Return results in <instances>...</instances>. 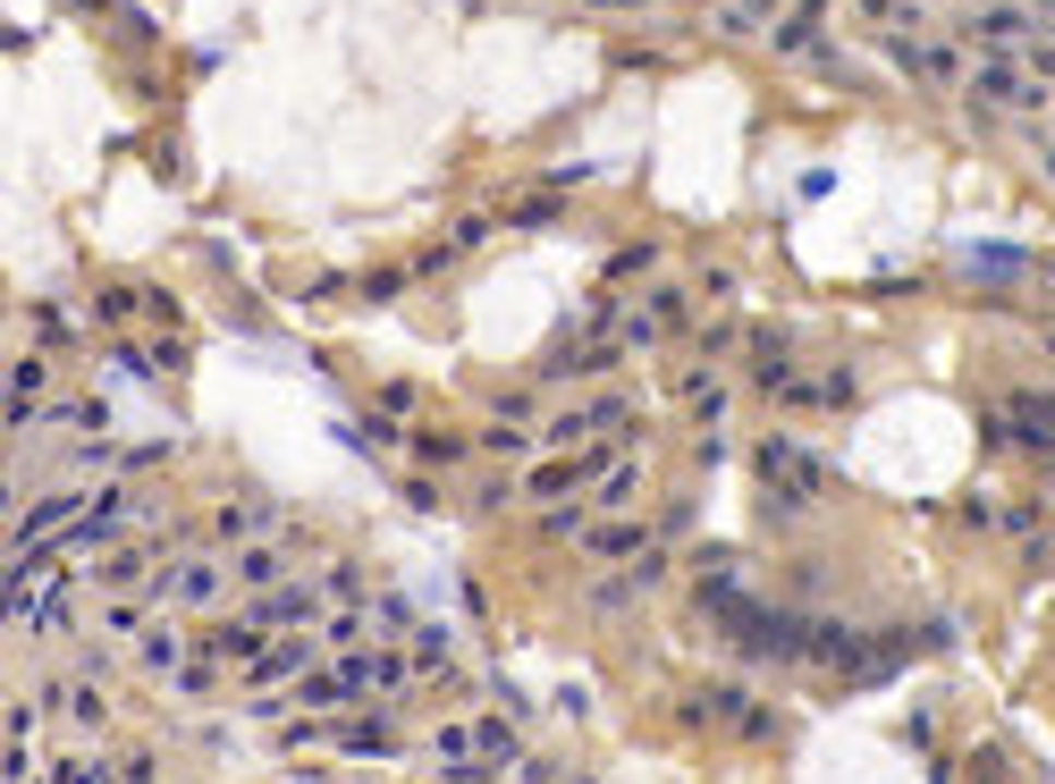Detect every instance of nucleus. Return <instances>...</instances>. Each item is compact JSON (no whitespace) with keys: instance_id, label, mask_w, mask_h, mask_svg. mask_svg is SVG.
<instances>
[{"instance_id":"1","label":"nucleus","mask_w":1055,"mask_h":784,"mask_svg":"<svg viewBox=\"0 0 1055 784\" xmlns=\"http://www.w3.org/2000/svg\"><path fill=\"white\" fill-rule=\"evenodd\" d=\"M752 465H760V481H768L786 506H802V498H819V490H828L819 456H811V447H794V439H760V456H752Z\"/></svg>"},{"instance_id":"2","label":"nucleus","mask_w":1055,"mask_h":784,"mask_svg":"<svg viewBox=\"0 0 1055 784\" xmlns=\"http://www.w3.org/2000/svg\"><path fill=\"white\" fill-rule=\"evenodd\" d=\"M153 599H169V607H220V557H178L153 582Z\"/></svg>"},{"instance_id":"3","label":"nucleus","mask_w":1055,"mask_h":784,"mask_svg":"<svg viewBox=\"0 0 1055 784\" xmlns=\"http://www.w3.org/2000/svg\"><path fill=\"white\" fill-rule=\"evenodd\" d=\"M313 607H321V599H313V591H296V582H288V591H262L254 607H245V625H254V632H279V625H313Z\"/></svg>"},{"instance_id":"4","label":"nucleus","mask_w":1055,"mask_h":784,"mask_svg":"<svg viewBox=\"0 0 1055 784\" xmlns=\"http://www.w3.org/2000/svg\"><path fill=\"white\" fill-rule=\"evenodd\" d=\"M304 666H313V650H304V641H271V650H254L245 684H254V691H279V684H296Z\"/></svg>"},{"instance_id":"5","label":"nucleus","mask_w":1055,"mask_h":784,"mask_svg":"<svg viewBox=\"0 0 1055 784\" xmlns=\"http://www.w3.org/2000/svg\"><path fill=\"white\" fill-rule=\"evenodd\" d=\"M887 51H896V68H903V76H921V85H955V76H962V51H946V43H928V51H921V43H887Z\"/></svg>"},{"instance_id":"6","label":"nucleus","mask_w":1055,"mask_h":784,"mask_svg":"<svg viewBox=\"0 0 1055 784\" xmlns=\"http://www.w3.org/2000/svg\"><path fill=\"white\" fill-rule=\"evenodd\" d=\"M971 85H980V94H988V101H1014V110H1030V101H1039V85H1030V76H1022V68H1014V60H1005V51H996V60H980V68H971Z\"/></svg>"},{"instance_id":"7","label":"nucleus","mask_w":1055,"mask_h":784,"mask_svg":"<svg viewBox=\"0 0 1055 784\" xmlns=\"http://www.w3.org/2000/svg\"><path fill=\"white\" fill-rule=\"evenodd\" d=\"M616 413H625V397H600V406H575V413H558V422H549V439H558V447H575V439H591V431H608Z\"/></svg>"},{"instance_id":"8","label":"nucleus","mask_w":1055,"mask_h":784,"mask_svg":"<svg viewBox=\"0 0 1055 784\" xmlns=\"http://www.w3.org/2000/svg\"><path fill=\"white\" fill-rule=\"evenodd\" d=\"M34 397H43V354L9 363V431H26V422H34Z\"/></svg>"},{"instance_id":"9","label":"nucleus","mask_w":1055,"mask_h":784,"mask_svg":"<svg viewBox=\"0 0 1055 784\" xmlns=\"http://www.w3.org/2000/svg\"><path fill=\"white\" fill-rule=\"evenodd\" d=\"M591 557H650V532L642 523H600V532H583Z\"/></svg>"},{"instance_id":"10","label":"nucleus","mask_w":1055,"mask_h":784,"mask_svg":"<svg viewBox=\"0 0 1055 784\" xmlns=\"http://www.w3.org/2000/svg\"><path fill=\"white\" fill-rule=\"evenodd\" d=\"M962 270H971V279H1014V270H1030V253H1014V245H971V253H962Z\"/></svg>"},{"instance_id":"11","label":"nucleus","mask_w":1055,"mask_h":784,"mask_svg":"<svg viewBox=\"0 0 1055 784\" xmlns=\"http://www.w3.org/2000/svg\"><path fill=\"white\" fill-rule=\"evenodd\" d=\"M473 751L490 759V768H507L524 743H515V725H507V717H473Z\"/></svg>"},{"instance_id":"12","label":"nucleus","mask_w":1055,"mask_h":784,"mask_svg":"<svg viewBox=\"0 0 1055 784\" xmlns=\"http://www.w3.org/2000/svg\"><path fill=\"white\" fill-rule=\"evenodd\" d=\"M338 751H347V759H381V751H388V725H381V717L338 725Z\"/></svg>"},{"instance_id":"13","label":"nucleus","mask_w":1055,"mask_h":784,"mask_svg":"<svg viewBox=\"0 0 1055 784\" xmlns=\"http://www.w3.org/2000/svg\"><path fill=\"white\" fill-rule=\"evenodd\" d=\"M971 34H988V43H1022L1030 17H1022V9H980V17H971Z\"/></svg>"},{"instance_id":"14","label":"nucleus","mask_w":1055,"mask_h":784,"mask_svg":"<svg viewBox=\"0 0 1055 784\" xmlns=\"http://www.w3.org/2000/svg\"><path fill=\"white\" fill-rule=\"evenodd\" d=\"M135 666H144V675H169V666H178V632L153 625V632H144V650H135Z\"/></svg>"},{"instance_id":"15","label":"nucleus","mask_w":1055,"mask_h":784,"mask_svg":"<svg viewBox=\"0 0 1055 784\" xmlns=\"http://www.w3.org/2000/svg\"><path fill=\"white\" fill-rule=\"evenodd\" d=\"M1014 431H1022V439H1039V447H1055V406L1022 397V406H1014Z\"/></svg>"},{"instance_id":"16","label":"nucleus","mask_w":1055,"mask_h":784,"mask_svg":"<svg viewBox=\"0 0 1055 784\" xmlns=\"http://www.w3.org/2000/svg\"><path fill=\"white\" fill-rule=\"evenodd\" d=\"M819 9H828V0H802L794 17L777 26V51H811V26H819Z\"/></svg>"},{"instance_id":"17","label":"nucleus","mask_w":1055,"mask_h":784,"mask_svg":"<svg viewBox=\"0 0 1055 784\" xmlns=\"http://www.w3.org/2000/svg\"><path fill=\"white\" fill-rule=\"evenodd\" d=\"M144 599H153V591H144ZM144 599H110V607H101V632H153Z\"/></svg>"},{"instance_id":"18","label":"nucleus","mask_w":1055,"mask_h":784,"mask_svg":"<svg viewBox=\"0 0 1055 784\" xmlns=\"http://www.w3.org/2000/svg\"><path fill=\"white\" fill-rule=\"evenodd\" d=\"M650 262H659V245H625V253H616V262H608V287L642 279V270H650Z\"/></svg>"},{"instance_id":"19","label":"nucleus","mask_w":1055,"mask_h":784,"mask_svg":"<svg viewBox=\"0 0 1055 784\" xmlns=\"http://www.w3.org/2000/svg\"><path fill=\"white\" fill-rule=\"evenodd\" d=\"M262 523H271V515H262V506H228V515H220V523H212V532H220V540H254Z\"/></svg>"},{"instance_id":"20","label":"nucleus","mask_w":1055,"mask_h":784,"mask_svg":"<svg viewBox=\"0 0 1055 784\" xmlns=\"http://www.w3.org/2000/svg\"><path fill=\"white\" fill-rule=\"evenodd\" d=\"M415 666L422 675H448V632H415Z\"/></svg>"},{"instance_id":"21","label":"nucleus","mask_w":1055,"mask_h":784,"mask_svg":"<svg viewBox=\"0 0 1055 784\" xmlns=\"http://www.w3.org/2000/svg\"><path fill=\"white\" fill-rule=\"evenodd\" d=\"M431 751L448 759V768H456V759H473V725H440V734H431Z\"/></svg>"},{"instance_id":"22","label":"nucleus","mask_w":1055,"mask_h":784,"mask_svg":"<svg viewBox=\"0 0 1055 784\" xmlns=\"http://www.w3.org/2000/svg\"><path fill=\"white\" fill-rule=\"evenodd\" d=\"M727 413V388L718 379H693V422H718Z\"/></svg>"},{"instance_id":"23","label":"nucleus","mask_w":1055,"mask_h":784,"mask_svg":"<svg viewBox=\"0 0 1055 784\" xmlns=\"http://www.w3.org/2000/svg\"><path fill=\"white\" fill-rule=\"evenodd\" d=\"M237 574H245V582H279V548H245Z\"/></svg>"},{"instance_id":"24","label":"nucleus","mask_w":1055,"mask_h":784,"mask_svg":"<svg viewBox=\"0 0 1055 784\" xmlns=\"http://www.w3.org/2000/svg\"><path fill=\"white\" fill-rule=\"evenodd\" d=\"M60 709H68L76 725H101V691H85V684H76V691H60Z\"/></svg>"},{"instance_id":"25","label":"nucleus","mask_w":1055,"mask_h":784,"mask_svg":"<svg viewBox=\"0 0 1055 784\" xmlns=\"http://www.w3.org/2000/svg\"><path fill=\"white\" fill-rule=\"evenodd\" d=\"M743 17H752V26H768V17H777V0H735Z\"/></svg>"},{"instance_id":"26","label":"nucleus","mask_w":1055,"mask_h":784,"mask_svg":"<svg viewBox=\"0 0 1055 784\" xmlns=\"http://www.w3.org/2000/svg\"><path fill=\"white\" fill-rule=\"evenodd\" d=\"M870 17H878V26H887V17H903V0H862Z\"/></svg>"},{"instance_id":"27","label":"nucleus","mask_w":1055,"mask_h":784,"mask_svg":"<svg viewBox=\"0 0 1055 784\" xmlns=\"http://www.w3.org/2000/svg\"><path fill=\"white\" fill-rule=\"evenodd\" d=\"M456 784H499V768H465V776H456Z\"/></svg>"},{"instance_id":"28","label":"nucleus","mask_w":1055,"mask_h":784,"mask_svg":"<svg viewBox=\"0 0 1055 784\" xmlns=\"http://www.w3.org/2000/svg\"><path fill=\"white\" fill-rule=\"evenodd\" d=\"M591 9H642V0H591Z\"/></svg>"},{"instance_id":"29","label":"nucleus","mask_w":1055,"mask_h":784,"mask_svg":"<svg viewBox=\"0 0 1055 784\" xmlns=\"http://www.w3.org/2000/svg\"><path fill=\"white\" fill-rule=\"evenodd\" d=\"M1039 153H1047V169H1055V135H1039Z\"/></svg>"},{"instance_id":"30","label":"nucleus","mask_w":1055,"mask_h":784,"mask_svg":"<svg viewBox=\"0 0 1055 784\" xmlns=\"http://www.w3.org/2000/svg\"><path fill=\"white\" fill-rule=\"evenodd\" d=\"M1047 279H1055V262H1047Z\"/></svg>"}]
</instances>
